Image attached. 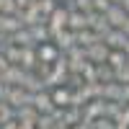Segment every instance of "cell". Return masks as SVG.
Returning <instances> with one entry per match:
<instances>
[{
  "label": "cell",
  "instance_id": "obj_1",
  "mask_svg": "<svg viewBox=\"0 0 129 129\" xmlns=\"http://www.w3.org/2000/svg\"><path fill=\"white\" fill-rule=\"evenodd\" d=\"M47 23H49V28H52V39H54L57 31H62V28H67V26H70V8H67V5H59L54 13L49 16Z\"/></svg>",
  "mask_w": 129,
  "mask_h": 129
},
{
  "label": "cell",
  "instance_id": "obj_2",
  "mask_svg": "<svg viewBox=\"0 0 129 129\" xmlns=\"http://www.w3.org/2000/svg\"><path fill=\"white\" fill-rule=\"evenodd\" d=\"M10 106H13V109L18 111L21 106H28V103H34V95L31 93H26L23 90V85H13V88L8 90V98H5Z\"/></svg>",
  "mask_w": 129,
  "mask_h": 129
},
{
  "label": "cell",
  "instance_id": "obj_3",
  "mask_svg": "<svg viewBox=\"0 0 129 129\" xmlns=\"http://www.w3.org/2000/svg\"><path fill=\"white\" fill-rule=\"evenodd\" d=\"M52 41H54V44L62 49V54H64V52H70L75 44H78V34L70 31V28H62V31H57V34H54V39H52Z\"/></svg>",
  "mask_w": 129,
  "mask_h": 129
},
{
  "label": "cell",
  "instance_id": "obj_4",
  "mask_svg": "<svg viewBox=\"0 0 129 129\" xmlns=\"http://www.w3.org/2000/svg\"><path fill=\"white\" fill-rule=\"evenodd\" d=\"M88 28H93L95 34H101V36H106V34L111 31V23L106 21L103 13H98V10H90V13H88Z\"/></svg>",
  "mask_w": 129,
  "mask_h": 129
},
{
  "label": "cell",
  "instance_id": "obj_5",
  "mask_svg": "<svg viewBox=\"0 0 129 129\" xmlns=\"http://www.w3.org/2000/svg\"><path fill=\"white\" fill-rule=\"evenodd\" d=\"M21 85H23V90L31 93V95L47 90V83H44V78H41L39 72H26V78H23V83H21Z\"/></svg>",
  "mask_w": 129,
  "mask_h": 129
},
{
  "label": "cell",
  "instance_id": "obj_6",
  "mask_svg": "<svg viewBox=\"0 0 129 129\" xmlns=\"http://www.w3.org/2000/svg\"><path fill=\"white\" fill-rule=\"evenodd\" d=\"M59 57H62V49L54 44V41H44V44H39V59H41V62L54 64Z\"/></svg>",
  "mask_w": 129,
  "mask_h": 129
},
{
  "label": "cell",
  "instance_id": "obj_7",
  "mask_svg": "<svg viewBox=\"0 0 129 129\" xmlns=\"http://www.w3.org/2000/svg\"><path fill=\"white\" fill-rule=\"evenodd\" d=\"M103 16H106V21L111 23V28H124L126 18H129V13L124 10V5H111Z\"/></svg>",
  "mask_w": 129,
  "mask_h": 129
},
{
  "label": "cell",
  "instance_id": "obj_8",
  "mask_svg": "<svg viewBox=\"0 0 129 129\" xmlns=\"http://www.w3.org/2000/svg\"><path fill=\"white\" fill-rule=\"evenodd\" d=\"M34 106L39 109V114H54V98H52V90L47 88V90H41V93H36L34 95Z\"/></svg>",
  "mask_w": 129,
  "mask_h": 129
},
{
  "label": "cell",
  "instance_id": "obj_9",
  "mask_svg": "<svg viewBox=\"0 0 129 129\" xmlns=\"http://www.w3.org/2000/svg\"><path fill=\"white\" fill-rule=\"evenodd\" d=\"M21 21H23V26L26 28H31V26H36V23H44V16H41V10H39V0L31 8H26V10H21Z\"/></svg>",
  "mask_w": 129,
  "mask_h": 129
},
{
  "label": "cell",
  "instance_id": "obj_10",
  "mask_svg": "<svg viewBox=\"0 0 129 129\" xmlns=\"http://www.w3.org/2000/svg\"><path fill=\"white\" fill-rule=\"evenodd\" d=\"M39 47H23V57H21V67L26 72H34L39 67Z\"/></svg>",
  "mask_w": 129,
  "mask_h": 129
},
{
  "label": "cell",
  "instance_id": "obj_11",
  "mask_svg": "<svg viewBox=\"0 0 129 129\" xmlns=\"http://www.w3.org/2000/svg\"><path fill=\"white\" fill-rule=\"evenodd\" d=\"M109 54H111V47L106 44V41H98V44L88 47V59L101 64V62H109Z\"/></svg>",
  "mask_w": 129,
  "mask_h": 129
},
{
  "label": "cell",
  "instance_id": "obj_12",
  "mask_svg": "<svg viewBox=\"0 0 129 129\" xmlns=\"http://www.w3.org/2000/svg\"><path fill=\"white\" fill-rule=\"evenodd\" d=\"M49 90H52V98H54L57 109H67L70 106V98H72V88L70 85H57V88H49Z\"/></svg>",
  "mask_w": 129,
  "mask_h": 129
},
{
  "label": "cell",
  "instance_id": "obj_13",
  "mask_svg": "<svg viewBox=\"0 0 129 129\" xmlns=\"http://www.w3.org/2000/svg\"><path fill=\"white\" fill-rule=\"evenodd\" d=\"M23 78H26V70L21 67V64H10V67L3 72V78H0V80H3L5 85H21Z\"/></svg>",
  "mask_w": 129,
  "mask_h": 129
},
{
  "label": "cell",
  "instance_id": "obj_14",
  "mask_svg": "<svg viewBox=\"0 0 129 129\" xmlns=\"http://www.w3.org/2000/svg\"><path fill=\"white\" fill-rule=\"evenodd\" d=\"M103 41H106L111 49H124V47H126V41H129V36L124 34V28H111L109 34L103 36Z\"/></svg>",
  "mask_w": 129,
  "mask_h": 129
},
{
  "label": "cell",
  "instance_id": "obj_15",
  "mask_svg": "<svg viewBox=\"0 0 129 129\" xmlns=\"http://www.w3.org/2000/svg\"><path fill=\"white\" fill-rule=\"evenodd\" d=\"M70 31H85L88 28V13H83V10H70Z\"/></svg>",
  "mask_w": 129,
  "mask_h": 129
},
{
  "label": "cell",
  "instance_id": "obj_16",
  "mask_svg": "<svg viewBox=\"0 0 129 129\" xmlns=\"http://www.w3.org/2000/svg\"><path fill=\"white\" fill-rule=\"evenodd\" d=\"M23 28V21H21V16H3V23H0V31H3L5 36L16 34V31Z\"/></svg>",
  "mask_w": 129,
  "mask_h": 129
},
{
  "label": "cell",
  "instance_id": "obj_17",
  "mask_svg": "<svg viewBox=\"0 0 129 129\" xmlns=\"http://www.w3.org/2000/svg\"><path fill=\"white\" fill-rule=\"evenodd\" d=\"M39 116H41V114H39V109H36L34 103L21 106V109L16 111V119H18V121H31V124H36V121H39Z\"/></svg>",
  "mask_w": 129,
  "mask_h": 129
},
{
  "label": "cell",
  "instance_id": "obj_18",
  "mask_svg": "<svg viewBox=\"0 0 129 129\" xmlns=\"http://www.w3.org/2000/svg\"><path fill=\"white\" fill-rule=\"evenodd\" d=\"M31 34H34L36 47H39V44H44V41H52V28H49V23H47V21H44V23L31 26Z\"/></svg>",
  "mask_w": 129,
  "mask_h": 129
},
{
  "label": "cell",
  "instance_id": "obj_19",
  "mask_svg": "<svg viewBox=\"0 0 129 129\" xmlns=\"http://www.w3.org/2000/svg\"><path fill=\"white\" fill-rule=\"evenodd\" d=\"M98 41H103V36L101 34H95L93 28H85V31H78V44L80 47H93V44H98Z\"/></svg>",
  "mask_w": 129,
  "mask_h": 129
},
{
  "label": "cell",
  "instance_id": "obj_20",
  "mask_svg": "<svg viewBox=\"0 0 129 129\" xmlns=\"http://www.w3.org/2000/svg\"><path fill=\"white\" fill-rule=\"evenodd\" d=\"M3 54L8 57L10 64H21V57H23V47H18V44H5L3 47Z\"/></svg>",
  "mask_w": 129,
  "mask_h": 129
},
{
  "label": "cell",
  "instance_id": "obj_21",
  "mask_svg": "<svg viewBox=\"0 0 129 129\" xmlns=\"http://www.w3.org/2000/svg\"><path fill=\"white\" fill-rule=\"evenodd\" d=\"M98 80H101V83H114V80H116V70L111 67L109 62H101V64H98Z\"/></svg>",
  "mask_w": 129,
  "mask_h": 129
},
{
  "label": "cell",
  "instance_id": "obj_22",
  "mask_svg": "<svg viewBox=\"0 0 129 129\" xmlns=\"http://www.w3.org/2000/svg\"><path fill=\"white\" fill-rule=\"evenodd\" d=\"M129 62V57L124 54V49H111V54H109V64L114 70H119V67H124V64Z\"/></svg>",
  "mask_w": 129,
  "mask_h": 129
},
{
  "label": "cell",
  "instance_id": "obj_23",
  "mask_svg": "<svg viewBox=\"0 0 129 129\" xmlns=\"http://www.w3.org/2000/svg\"><path fill=\"white\" fill-rule=\"evenodd\" d=\"M13 119H16V109L8 101H0V126L8 124V121H13Z\"/></svg>",
  "mask_w": 129,
  "mask_h": 129
},
{
  "label": "cell",
  "instance_id": "obj_24",
  "mask_svg": "<svg viewBox=\"0 0 129 129\" xmlns=\"http://www.w3.org/2000/svg\"><path fill=\"white\" fill-rule=\"evenodd\" d=\"M0 13L3 16H18L21 13L18 0H0Z\"/></svg>",
  "mask_w": 129,
  "mask_h": 129
},
{
  "label": "cell",
  "instance_id": "obj_25",
  "mask_svg": "<svg viewBox=\"0 0 129 129\" xmlns=\"http://www.w3.org/2000/svg\"><path fill=\"white\" fill-rule=\"evenodd\" d=\"M57 8H59L57 0H39V10H41V16H44V21H49V16L54 13Z\"/></svg>",
  "mask_w": 129,
  "mask_h": 129
},
{
  "label": "cell",
  "instance_id": "obj_26",
  "mask_svg": "<svg viewBox=\"0 0 129 129\" xmlns=\"http://www.w3.org/2000/svg\"><path fill=\"white\" fill-rule=\"evenodd\" d=\"M67 5L70 10H83V13H90L93 10V0H67Z\"/></svg>",
  "mask_w": 129,
  "mask_h": 129
},
{
  "label": "cell",
  "instance_id": "obj_27",
  "mask_svg": "<svg viewBox=\"0 0 129 129\" xmlns=\"http://www.w3.org/2000/svg\"><path fill=\"white\" fill-rule=\"evenodd\" d=\"M93 129H116V119L101 116V119H95V121H93Z\"/></svg>",
  "mask_w": 129,
  "mask_h": 129
},
{
  "label": "cell",
  "instance_id": "obj_28",
  "mask_svg": "<svg viewBox=\"0 0 129 129\" xmlns=\"http://www.w3.org/2000/svg\"><path fill=\"white\" fill-rule=\"evenodd\" d=\"M116 83L129 85V62L124 64V67H119V70H116Z\"/></svg>",
  "mask_w": 129,
  "mask_h": 129
},
{
  "label": "cell",
  "instance_id": "obj_29",
  "mask_svg": "<svg viewBox=\"0 0 129 129\" xmlns=\"http://www.w3.org/2000/svg\"><path fill=\"white\" fill-rule=\"evenodd\" d=\"M111 5H114L111 0H93V10H98V13H106Z\"/></svg>",
  "mask_w": 129,
  "mask_h": 129
},
{
  "label": "cell",
  "instance_id": "obj_30",
  "mask_svg": "<svg viewBox=\"0 0 129 129\" xmlns=\"http://www.w3.org/2000/svg\"><path fill=\"white\" fill-rule=\"evenodd\" d=\"M10 67V62H8V57L3 54V49H0V78H3V72Z\"/></svg>",
  "mask_w": 129,
  "mask_h": 129
},
{
  "label": "cell",
  "instance_id": "obj_31",
  "mask_svg": "<svg viewBox=\"0 0 129 129\" xmlns=\"http://www.w3.org/2000/svg\"><path fill=\"white\" fill-rule=\"evenodd\" d=\"M116 121H126V124H129V103H124V111H121V116H119Z\"/></svg>",
  "mask_w": 129,
  "mask_h": 129
},
{
  "label": "cell",
  "instance_id": "obj_32",
  "mask_svg": "<svg viewBox=\"0 0 129 129\" xmlns=\"http://www.w3.org/2000/svg\"><path fill=\"white\" fill-rule=\"evenodd\" d=\"M0 129H21V121H18V119H13V121H8V124H3Z\"/></svg>",
  "mask_w": 129,
  "mask_h": 129
},
{
  "label": "cell",
  "instance_id": "obj_33",
  "mask_svg": "<svg viewBox=\"0 0 129 129\" xmlns=\"http://www.w3.org/2000/svg\"><path fill=\"white\" fill-rule=\"evenodd\" d=\"M34 3H36V0H18V8H21V10H26V8L34 5Z\"/></svg>",
  "mask_w": 129,
  "mask_h": 129
},
{
  "label": "cell",
  "instance_id": "obj_34",
  "mask_svg": "<svg viewBox=\"0 0 129 129\" xmlns=\"http://www.w3.org/2000/svg\"><path fill=\"white\" fill-rule=\"evenodd\" d=\"M124 103H129V85H124Z\"/></svg>",
  "mask_w": 129,
  "mask_h": 129
},
{
  "label": "cell",
  "instance_id": "obj_35",
  "mask_svg": "<svg viewBox=\"0 0 129 129\" xmlns=\"http://www.w3.org/2000/svg\"><path fill=\"white\" fill-rule=\"evenodd\" d=\"M3 47H5V34L0 31V49H3Z\"/></svg>",
  "mask_w": 129,
  "mask_h": 129
},
{
  "label": "cell",
  "instance_id": "obj_36",
  "mask_svg": "<svg viewBox=\"0 0 129 129\" xmlns=\"http://www.w3.org/2000/svg\"><path fill=\"white\" fill-rule=\"evenodd\" d=\"M124 34L129 36V18H126V23H124Z\"/></svg>",
  "mask_w": 129,
  "mask_h": 129
},
{
  "label": "cell",
  "instance_id": "obj_37",
  "mask_svg": "<svg viewBox=\"0 0 129 129\" xmlns=\"http://www.w3.org/2000/svg\"><path fill=\"white\" fill-rule=\"evenodd\" d=\"M111 3H114V5H124V0H111Z\"/></svg>",
  "mask_w": 129,
  "mask_h": 129
},
{
  "label": "cell",
  "instance_id": "obj_38",
  "mask_svg": "<svg viewBox=\"0 0 129 129\" xmlns=\"http://www.w3.org/2000/svg\"><path fill=\"white\" fill-rule=\"evenodd\" d=\"M124 10H126V13H129V0H124Z\"/></svg>",
  "mask_w": 129,
  "mask_h": 129
},
{
  "label": "cell",
  "instance_id": "obj_39",
  "mask_svg": "<svg viewBox=\"0 0 129 129\" xmlns=\"http://www.w3.org/2000/svg\"><path fill=\"white\" fill-rule=\"evenodd\" d=\"M124 54H126V57H129V41H126V47H124Z\"/></svg>",
  "mask_w": 129,
  "mask_h": 129
},
{
  "label": "cell",
  "instance_id": "obj_40",
  "mask_svg": "<svg viewBox=\"0 0 129 129\" xmlns=\"http://www.w3.org/2000/svg\"><path fill=\"white\" fill-rule=\"evenodd\" d=\"M0 23H3V13H0Z\"/></svg>",
  "mask_w": 129,
  "mask_h": 129
}]
</instances>
